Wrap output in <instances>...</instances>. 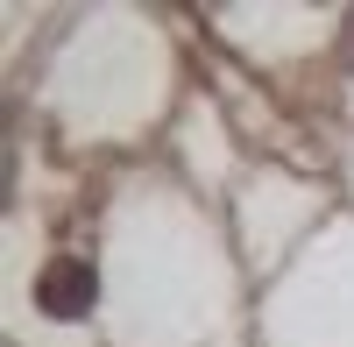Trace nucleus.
<instances>
[{
	"label": "nucleus",
	"instance_id": "1",
	"mask_svg": "<svg viewBox=\"0 0 354 347\" xmlns=\"http://www.w3.org/2000/svg\"><path fill=\"white\" fill-rule=\"evenodd\" d=\"M36 305L50 312V319H85V312L100 305V276H93V263L57 255V263L36 276Z\"/></svg>",
	"mask_w": 354,
	"mask_h": 347
},
{
	"label": "nucleus",
	"instance_id": "2",
	"mask_svg": "<svg viewBox=\"0 0 354 347\" xmlns=\"http://www.w3.org/2000/svg\"><path fill=\"white\" fill-rule=\"evenodd\" d=\"M340 57L354 64V15H347V28H340Z\"/></svg>",
	"mask_w": 354,
	"mask_h": 347
}]
</instances>
